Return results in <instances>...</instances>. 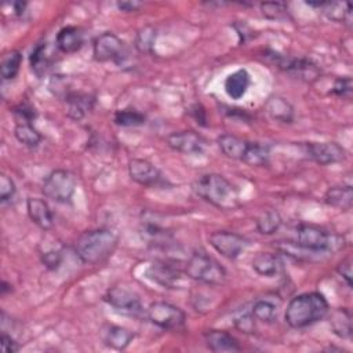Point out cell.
<instances>
[{
	"label": "cell",
	"instance_id": "1",
	"mask_svg": "<svg viewBox=\"0 0 353 353\" xmlns=\"http://www.w3.org/2000/svg\"><path fill=\"white\" fill-rule=\"evenodd\" d=\"M192 189L200 199L221 210H234L240 204L237 189L221 174L208 172L197 176Z\"/></svg>",
	"mask_w": 353,
	"mask_h": 353
},
{
	"label": "cell",
	"instance_id": "2",
	"mask_svg": "<svg viewBox=\"0 0 353 353\" xmlns=\"http://www.w3.org/2000/svg\"><path fill=\"white\" fill-rule=\"evenodd\" d=\"M117 243L119 237L113 230L98 228L83 232L74 243V251L83 263L98 265L113 254Z\"/></svg>",
	"mask_w": 353,
	"mask_h": 353
},
{
	"label": "cell",
	"instance_id": "3",
	"mask_svg": "<svg viewBox=\"0 0 353 353\" xmlns=\"http://www.w3.org/2000/svg\"><path fill=\"white\" fill-rule=\"evenodd\" d=\"M330 310L325 296L320 292H305L294 296L287 305L284 319L292 328H305L323 320Z\"/></svg>",
	"mask_w": 353,
	"mask_h": 353
},
{
	"label": "cell",
	"instance_id": "4",
	"mask_svg": "<svg viewBox=\"0 0 353 353\" xmlns=\"http://www.w3.org/2000/svg\"><path fill=\"white\" fill-rule=\"evenodd\" d=\"M295 244L309 252L332 254L343 247V239L317 225L301 223L295 229Z\"/></svg>",
	"mask_w": 353,
	"mask_h": 353
},
{
	"label": "cell",
	"instance_id": "5",
	"mask_svg": "<svg viewBox=\"0 0 353 353\" xmlns=\"http://www.w3.org/2000/svg\"><path fill=\"white\" fill-rule=\"evenodd\" d=\"M185 273L189 279L207 285H219L226 280L225 268L203 251L190 255L185 265Z\"/></svg>",
	"mask_w": 353,
	"mask_h": 353
},
{
	"label": "cell",
	"instance_id": "6",
	"mask_svg": "<svg viewBox=\"0 0 353 353\" xmlns=\"http://www.w3.org/2000/svg\"><path fill=\"white\" fill-rule=\"evenodd\" d=\"M77 179L69 170H54L43 181V193L55 203H69L74 194Z\"/></svg>",
	"mask_w": 353,
	"mask_h": 353
},
{
	"label": "cell",
	"instance_id": "7",
	"mask_svg": "<svg viewBox=\"0 0 353 353\" xmlns=\"http://www.w3.org/2000/svg\"><path fill=\"white\" fill-rule=\"evenodd\" d=\"M146 317L152 324L165 331L182 328L186 320V314L181 307L164 301L152 302L146 309Z\"/></svg>",
	"mask_w": 353,
	"mask_h": 353
},
{
	"label": "cell",
	"instance_id": "8",
	"mask_svg": "<svg viewBox=\"0 0 353 353\" xmlns=\"http://www.w3.org/2000/svg\"><path fill=\"white\" fill-rule=\"evenodd\" d=\"M266 57H270L274 65L281 70L306 83H313L320 77V73H321L320 68L309 58L287 57V55H280L277 52H272V55H266Z\"/></svg>",
	"mask_w": 353,
	"mask_h": 353
},
{
	"label": "cell",
	"instance_id": "9",
	"mask_svg": "<svg viewBox=\"0 0 353 353\" xmlns=\"http://www.w3.org/2000/svg\"><path fill=\"white\" fill-rule=\"evenodd\" d=\"M92 55L98 62H114L120 65L127 58V48L117 34L105 32L94 40Z\"/></svg>",
	"mask_w": 353,
	"mask_h": 353
},
{
	"label": "cell",
	"instance_id": "10",
	"mask_svg": "<svg viewBox=\"0 0 353 353\" xmlns=\"http://www.w3.org/2000/svg\"><path fill=\"white\" fill-rule=\"evenodd\" d=\"M210 245L226 259H237L250 245V241L239 233L229 230H215L208 236Z\"/></svg>",
	"mask_w": 353,
	"mask_h": 353
},
{
	"label": "cell",
	"instance_id": "11",
	"mask_svg": "<svg viewBox=\"0 0 353 353\" xmlns=\"http://www.w3.org/2000/svg\"><path fill=\"white\" fill-rule=\"evenodd\" d=\"M105 301L114 310H117L123 314H127V316L138 317L143 313V307H142L138 294L125 287H112L106 292Z\"/></svg>",
	"mask_w": 353,
	"mask_h": 353
},
{
	"label": "cell",
	"instance_id": "12",
	"mask_svg": "<svg viewBox=\"0 0 353 353\" xmlns=\"http://www.w3.org/2000/svg\"><path fill=\"white\" fill-rule=\"evenodd\" d=\"M305 153L320 165H330L345 159V149L336 142H306Z\"/></svg>",
	"mask_w": 353,
	"mask_h": 353
},
{
	"label": "cell",
	"instance_id": "13",
	"mask_svg": "<svg viewBox=\"0 0 353 353\" xmlns=\"http://www.w3.org/2000/svg\"><path fill=\"white\" fill-rule=\"evenodd\" d=\"M165 142L172 150L183 154H199L205 148V139L192 130L171 132L167 135Z\"/></svg>",
	"mask_w": 353,
	"mask_h": 353
},
{
	"label": "cell",
	"instance_id": "14",
	"mask_svg": "<svg viewBox=\"0 0 353 353\" xmlns=\"http://www.w3.org/2000/svg\"><path fill=\"white\" fill-rule=\"evenodd\" d=\"M128 175L134 182L146 188L156 186L163 181L160 170L146 159H131L128 161Z\"/></svg>",
	"mask_w": 353,
	"mask_h": 353
},
{
	"label": "cell",
	"instance_id": "15",
	"mask_svg": "<svg viewBox=\"0 0 353 353\" xmlns=\"http://www.w3.org/2000/svg\"><path fill=\"white\" fill-rule=\"evenodd\" d=\"M148 277L163 287L176 288L182 280V272L171 262L159 261L149 266Z\"/></svg>",
	"mask_w": 353,
	"mask_h": 353
},
{
	"label": "cell",
	"instance_id": "16",
	"mask_svg": "<svg viewBox=\"0 0 353 353\" xmlns=\"http://www.w3.org/2000/svg\"><path fill=\"white\" fill-rule=\"evenodd\" d=\"M99 335L103 345L116 350H124L125 347H128L135 336L131 330L116 324H103Z\"/></svg>",
	"mask_w": 353,
	"mask_h": 353
},
{
	"label": "cell",
	"instance_id": "17",
	"mask_svg": "<svg viewBox=\"0 0 353 353\" xmlns=\"http://www.w3.org/2000/svg\"><path fill=\"white\" fill-rule=\"evenodd\" d=\"M26 211L33 223L43 230H50L54 226V214L48 203L39 197H29L26 200Z\"/></svg>",
	"mask_w": 353,
	"mask_h": 353
},
{
	"label": "cell",
	"instance_id": "18",
	"mask_svg": "<svg viewBox=\"0 0 353 353\" xmlns=\"http://www.w3.org/2000/svg\"><path fill=\"white\" fill-rule=\"evenodd\" d=\"M204 341L207 347L215 353H222V352L233 353V352L241 350L239 341L232 334L223 330H208L204 334Z\"/></svg>",
	"mask_w": 353,
	"mask_h": 353
},
{
	"label": "cell",
	"instance_id": "19",
	"mask_svg": "<svg viewBox=\"0 0 353 353\" xmlns=\"http://www.w3.org/2000/svg\"><path fill=\"white\" fill-rule=\"evenodd\" d=\"M55 43L59 51L65 54H72L83 47L84 33L77 26H65L58 32Z\"/></svg>",
	"mask_w": 353,
	"mask_h": 353
},
{
	"label": "cell",
	"instance_id": "20",
	"mask_svg": "<svg viewBox=\"0 0 353 353\" xmlns=\"http://www.w3.org/2000/svg\"><path fill=\"white\" fill-rule=\"evenodd\" d=\"M252 269L265 277H276L283 272V261L272 252H258L252 258Z\"/></svg>",
	"mask_w": 353,
	"mask_h": 353
},
{
	"label": "cell",
	"instance_id": "21",
	"mask_svg": "<svg viewBox=\"0 0 353 353\" xmlns=\"http://www.w3.org/2000/svg\"><path fill=\"white\" fill-rule=\"evenodd\" d=\"M251 79L247 69H237L233 73L228 74L223 83L225 92L232 99H240L245 95L248 87H250Z\"/></svg>",
	"mask_w": 353,
	"mask_h": 353
},
{
	"label": "cell",
	"instance_id": "22",
	"mask_svg": "<svg viewBox=\"0 0 353 353\" xmlns=\"http://www.w3.org/2000/svg\"><path fill=\"white\" fill-rule=\"evenodd\" d=\"M66 114L73 120L83 119L94 106V98L83 92H70L65 97Z\"/></svg>",
	"mask_w": 353,
	"mask_h": 353
},
{
	"label": "cell",
	"instance_id": "23",
	"mask_svg": "<svg viewBox=\"0 0 353 353\" xmlns=\"http://www.w3.org/2000/svg\"><path fill=\"white\" fill-rule=\"evenodd\" d=\"M266 113L276 121L280 123H292L294 120V108L292 105L279 95H272L265 102Z\"/></svg>",
	"mask_w": 353,
	"mask_h": 353
},
{
	"label": "cell",
	"instance_id": "24",
	"mask_svg": "<svg viewBox=\"0 0 353 353\" xmlns=\"http://www.w3.org/2000/svg\"><path fill=\"white\" fill-rule=\"evenodd\" d=\"M218 146L226 157L241 161L247 150L248 141L233 134H222L218 137Z\"/></svg>",
	"mask_w": 353,
	"mask_h": 353
},
{
	"label": "cell",
	"instance_id": "25",
	"mask_svg": "<svg viewBox=\"0 0 353 353\" xmlns=\"http://www.w3.org/2000/svg\"><path fill=\"white\" fill-rule=\"evenodd\" d=\"M324 200L328 205H332L335 208L350 210L353 203V189L350 185L332 186L325 192Z\"/></svg>",
	"mask_w": 353,
	"mask_h": 353
},
{
	"label": "cell",
	"instance_id": "26",
	"mask_svg": "<svg viewBox=\"0 0 353 353\" xmlns=\"http://www.w3.org/2000/svg\"><path fill=\"white\" fill-rule=\"evenodd\" d=\"M332 332L342 339L352 338V313L347 307H339L332 312L330 317Z\"/></svg>",
	"mask_w": 353,
	"mask_h": 353
},
{
	"label": "cell",
	"instance_id": "27",
	"mask_svg": "<svg viewBox=\"0 0 353 353\" xmlns=\"http://www.w3.org/2000/svg\"><path fill=\"white\" fill-rule=\"evenodd\" d=\"M269 159H270V149L268 145L248 141V146L241 161L248 164L250 167H263L269 163Z\"/></svg>",
	"mask_w": 353,
	"mask_h": 353
},
{
	"label": "cell",
	"instance_id": "28",
	"mask_svg": "<svg viewBox=\"0 0 353 353\" xmlns=\"http://www.w3.org/2000/svg\"><path fill=\"white\" fill-rule=\"evenodd\" d=\"M283 223V219L279 214V211L276 210H266L263 211L258 218H256V230L261 233V234H265V236H270V234H274L280 226Z\"/></svg>",
	"mask_w": 353,
	"mask_h": 353
},
{
	"label": "cell",
	"instance_id": "29",
	"mask_svg": "<svg viewBox=\"0 0 353 353\" xmlns=\"http://www.w3.org/2000/svg\"><path fill=\"white\" fill-rule=\"evenodd\" d=\"M14 135L19 143L28 148H36L41 142V134L32 125V123H17Z\"/></svg>",
	"mask_w": 353,
	"mask_h": 353
},
{
	"label": "cell",
	"instance_id": "30",
	"mask_svg": "<svg viewBox=\"0 0 353 353\" xmlns=\"http://www.w3.org/2000/svg\"><path fill=\"white\" fill-rule=\"evenodd\" d=\"M324 15L335 22H347L352 19V6L349 3H323Z\"/></svg>",
	"mask_w": 353,
	"mask_h": 353
},
{
	"label": "cell",
	"instance_id": "31",
	"mask_svg": "<svg viewBox=\"0 0 353 353\" xmlns=\"http://www.w3.org/2000/svg\"><path fill=\"white\" fill-rule=\"evenodd\" d=\"M22 63V54L17 50H12L3 55L1 65H0V73L4 80H12L21 68Z\"/></svg>",
	"mask_w": 353,
	"mask_h": 353
},
{
	"label": "cell",
	"instance_id": "32",
	"mask_svg": "<svg viewBox=\"0 0 353 353\" xmlns=\"http://www.w3.org/2000/svg\"><path fill=\"white\" fill-rule=\"evenodd\" d=\"M251 312L255 317V320L263 321V323H272L277 319V305L269 299H258L254 302Z\"/></svg>",
	"mask_w": 353,
	"mask_h": 353
},
{
	"label": "cell",
	"instance_id": "33",
	"mask_svg": "<svg viewBox=\"0 0 353 353\" xmlns=\"http://www.w3.org/2000/svg\"><path fill=\"white\" fill-rule=\"evenodd\" d=\"M114 123L121 127H137L145 124V114L135 109H123L117 110L113 117Z\"/></svg>",
	"mask_w": 353,
	"mask_h": 353
},
{
	"label": "cell",
	"instance_id": "34",
	"mask_svg": "<svg viewBox=\"0 0 353 353\" xmlns=\"http://www.w3.org/2000/svg\"><path fill=\"white\" fill-rule=\"evenodd\" d=\"M233 324L239 331L244 334H252L255 331V317L251 309L240 307L236 310L233 314Z\"/></svg>",
	"mask_w": 353,
	"mask_h": 353
},
{
	"label": "cell",
	"instance_id": "35",
	"mask_svg": "<svg viewBox=\"0 0 353 353\" xmlns=\"http://www.w3.org/2000/svg\"><path fill=\"white\" fill-rule=\"evenodd\" d=\"M46 48H47L46 43H39L30 52V68L37 76H41L48 68Z\"/></svg>",
	"mask_w": 353,
	"mask_h": 353
},
{
	"label": "cell",
	"instance_id": "36",
	"mask_svg": "<svg viewBox=\"0 0 353 353\" xmlns=\"http://www.w3.org/2000/svg\"><path fill=\"white\" fill-rule=\"evenodd\" d=\"M261 11H262V15L268 19L283 21V19L288 18V7L284 3H279V1L262 3Z\"/></svg>",
	"mask_w": 353,
	"mask_h": 353
},
{
	"label": "cell",
	"instance_id": "37",
	"mask_svg": "<svg viewBox=\"0 0 353 353\" xmlns=\"http://www.w3.org/2000/svg\"><path fill=\"white\" fill-rule=\"evenodd\" d=\"M156 40V29L153 26L142 28L135 39V46L142 52H149Z\"/></svg>",
	"mask_w": 353,
	"mask_h": 353
},
{
	"label": "cell",
	"instance_id": "38",
	"mask_svg": "<svg viewBox=\"0 0 353 353\" xmlns=\"http://www.w3.org/2000/svg\"><path fill=\"white\" fill-rule=\"evenodd\" d=\"M352 90H353V84H352V79L349 76L336 79L332 85V94L339 98H345V99L352 98Z\"/></svg>",
	"mask_w": 353,
	"mask_h": 353
},
{
	"label": "cell",
	"instance_id": "39",
	"mask_svg": "<svg viewBox=\"0 0 353 353\" xmlns=\"http://www.w3.org/2000/svg\"><path fill=\"white\" fill-rule=\"evenodd\" d=\"M15 192H17V188H15L14 181L8 175L1 174V176H0V200H1V203L11 200L14 197Z\"/></svg>",
	"mask_w": 353,
	"mask_h": 353
},
{
	"label": "cell",
	"instance_id": "40",
	"mask_svg": "<svg viewBox=\"0 0 353 353\" xmlns=\"http://www.w3.org/2000/svg\"><path fill=\"white\" fill-rule=\"evenodd\" d=\"M18 123H32L36 119V110L29 103H21L14 110Z\"/></svg>",
	"mask_w": 353,
	"mask_h": 353
},
{
	"label": "cell",
	"instance_id": "41",
	"mask_svg": "<svg viewBox=\"0 0 353 353\" xmlns=\"http://www.w3.org/2000/svg\"><path fill=\"white\" fill-rule=\"evenodd\" d=\"M62 261V254L58 250H50L41 254V262L47 269H57L61 265Z\"/></svg>",
	"mask_w": 353,
	"mask_h": 353
},
{
	"label": "cell",
	"instance_id": "42",
	"mask_svg": "<svg viewBox=\"0 0 353 353\" xmlns=\"http://www.w3.org/2000/svg\"><path fill=\"white\" fill-rule=\"evenodd\" d=\"M336 272L339 273V276L343 277V280L346 281V284L349 287H352V261L350 258L343 259L338 266H336Z\"/></svg>",
	"mask_w": 353,
	"mask_h": 353
},
{
	"label": "cell",
	"instance_id": "43",
	"mask_svg": "<svg viewBox=\"0 0 353 353\" xmlns=\"http://www.w3.org/2000/svg\"><path fill=\"white\" fill-rule=\"evenodd\" d=\"M1 349L6 353H15L19 350V345L15 342V339L8 335L7 332H1Z\"/></svg>",
	"mask_w": 353,
	"mask_h": 353
},
{
	"label": "cell",
	"instance_id": "44",
	"mask_svg": "<svg viewBox=\"0 0 353 353\" xmlns=\"http://www.w3.org/2000/svg\"><path fill=\"white\" fill-rule=\"evenodd\" d=\"M141 6H142V3H138V1H119L117 3V8L124 12L137 11Z\"/></svg>",
	"mask_w": 353,
	"mask_h": 353
}]
</instances>
